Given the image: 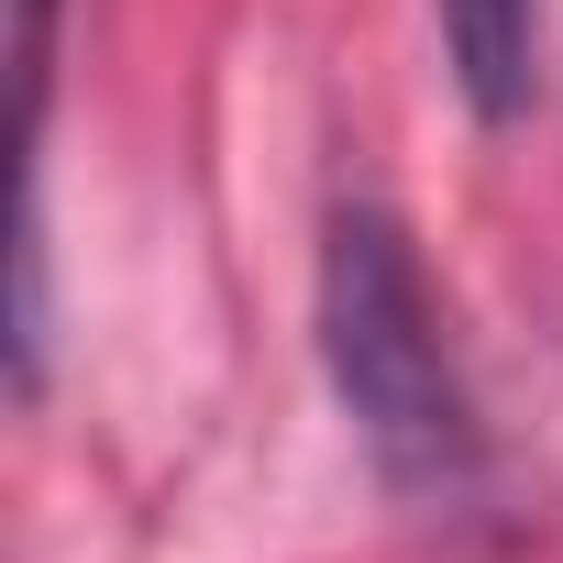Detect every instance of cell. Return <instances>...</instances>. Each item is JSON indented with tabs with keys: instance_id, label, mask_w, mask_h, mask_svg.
<instances>
[{
	"instance_id": "1",
	"label": "cell",
	"mask_w": 563,
	"mask_h": 563,
	"mask_svg": "<svg viewBox=\"0 0 563 563\" xmlns=\"http://www.w3.org/2000/svg\"><path fill=\"white\" fill-rule=\"evenodd\" d=\"M321 365H332V398H343L354 442L376 453V475L409 508H464L475 497V409H464V376L442 354L420 254L365 199H343L332 243H321Z\"/></svg>"
},
{
	"instance_id": "3",
	"label": "cell",
	"mask_w": 563,
	"mask_h": 563,
	"mask_svg": "<svg viewBox=\"0 0 563 563\" xmlns=\"http://www.w3.org/2000/svg\"><path fill=\"white\" fill-rule=\"evenodd\" d=\"M45 78H56V0H12V100H23V155L45 133Z\"/></svg>"
},
{
	"instance_id": "2",
	"label": "cell",
	"mask_w": 563,
	"mask_h": 563,
	"mask_svg": "<svg viewBox=\"0 0 563 563\" xmlns=\"http://www.w3.org/2000/svg\"><path fill=\"white\" fill-rule=\"evenodd\" d=\"M431 12L475 122H519L541 100V0H431Z\"/></svg>"
}]
</instances>
